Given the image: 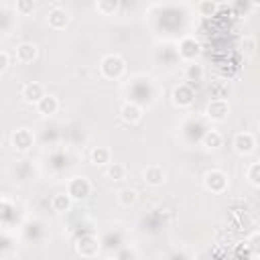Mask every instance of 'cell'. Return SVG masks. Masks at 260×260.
<instances>
[{"label": "cell", "instance_id": "6da1fadb", "mask_svg": "<svg viewBox=\"0 0 260 260\" xmlns=\"http://www.w3.org/2000/svg\"><path fill=\"white\" fill-rule=\"evenodd\" d=\"M126 71V61L118 53H108L100 61V75L104 79H120Z\"/></svg>", "mask_w": 260, "mask_h": 260}, {"label": "cell", "instance_id": "7a4b0ae2", "mask_svg": "<svg viewBox=\"0 0 260 260\" xmlns=\"http://www.w3.org/2000/svg\"><path fill=\"white\" fill-rule=\"evenodd\" d=\"M228 183L230 179L221 169H211L203 175V187L213 195H221L228 189Z\"/></svg>", "mask_w": 260, "mask_h": 260}, {"label": "cell", "instance_id": "3957f363", "mask_svg": "<svg viewBox=\"0 0 260 260\" xmlns=\"http://www.w3.org/2000/svg\"><path fill=\"white\" fill-rule=\"evenodd\" d=\"M67 193L73 201H83L91 195V183L87 177H71L67 181Z\"/></svg>", "mask_w": 260, "mask_h": 260}, {"label": "cell", "instance_id": "277c9868", "mask_svg": "<svg viewBox=\"0 0 260 260\" xmlns=\"http://www.w3.org/2000/svg\"><path fill=\"white\" fill-rule=\"evenodd\" d=\"M10 144L16 152H28L35 146V134L30 128H16L10 134Z\"/></svg>", "mask_w": 260, "mask_h": 260}, {"label": "cell", "instance_id": "5b68a950", "mask_svg": "<svg viewBox=\"0 0 260 260\" xmlns=\"http://www.w3.org/2000/svg\"><path fill=\"white\" fill-rule=\"evenodd\" d=\"M230 116V104L223 98H215L205 106V118L211 122H223Z\"/></svg>", "mask_w": 260, "mask_h": 260}, {"label": "cell", "instance_id": "8992f818", "mask_svg": "<svg viewBox=\"0 0 260 260\" xmlns=\"http://www.w3.org/2000/svg\"><path fill=\"white\" fill-rule=\"evenodd\" d=\"M100 252V244H98V238L93 234H83L77 238L75 242V254L81 256V258H93L98 256Z\"/></svg>", "mask_w": 260, "mask_h": 260}, {"label": "cell", "instance_id": "52a82bcc", "mask_svg": "<svg viewBox=\"0 0 260 260\" xmlns=\"http://www.w3.org/2000/svg\"><path fill=\"white\" fill-rule=\"evenodd\" d=\"M171 98H173V104H175L179 110H185V108H191V106H193V102H195V91H193V87H191L189 83H179V85L173 89Z\"/></svg>", "mask_w": 260, "mask_h": 260}, {"label": "cell", "instance_id": "ba28073f", "mask_svg": "<svg viewBox=\"0 0 260 260\" xmlns=\"http://www.w3.org/2000/svg\"><path fill=\"white\" fill-rule=\"evenodd\" d=\"M177 51H179V57H181L183 61L191 63V61H195V59L201 55V43H199L195 37H185V39H181Z\"/></svg>", "mask_w": 260, "mask_h": 260}, {"label": "cell", "instance_id": "9c48e42d", "mask_svg": "<svg viewBox=\"0 0 260 260\" xmlns=\"http://www.w3.org/2000/svg\"><path fill=\"white\" fill-rule=\"evenodd\" d=\"M232 144H234V150L238 154L248 156V154H252L256 150V136L252 132H238L234 136V142Z\"/></svg>", "mask_w": 260, "mask_h": 260}, {"label": "cell", "instance_id": "30bf717a", "mask_svg": "<svg viewBox=\"0 0 260 260\" xmlns=\"http://www.w3.org/2000/svg\"><path fill=\"white\" fill-rule=\"evenodd\" d=\"M45 93H47V91H45V85H43L41 81H28V83H24L22 89H20V98H22L26 104H32V106H37Z\"/></svg>", "mask_w": 260, "mask_h": 260}, {"label": "cell", "instance_id": "8fae6325", "mask_svg": "<svg viewBox=\"0 0 260 260\" xmlns=\"http://www.w3.org/2000/svg\"><path fill=\"white\" fill-rule=\"evenodd\" d=\"M142 181L148 187H160L167 181V171L160 165H148L144 169V173H142Z\"/></svg>", "mask_w": 260, "mask_h": 260}, {"label": "cell", "instance_id": "7c38bea8", "mask_svg": "<svg viewBox=\"0 0 260 260\" xmlns=\"http://www.w3.org/2000/svg\"><path fill=\"white\" fill-rule=\"evenodd\" d=\"M69 12L61 6H55L47 12V24L53 28V30H63L67 24H69Z\"/></svg>", "mask_w": 260, "mask_h": 260}, {"label": "cell", "instance_id": "4fadbf2b", "mask_svg": "<svg viewBox=\"0 0 260 260\" xmlns=\"http://www.w3.org/2000/svg\"><path fill=\"white\" fill-rule=\"evenodd\" d=\"M142 116H144L142 108H140L138 104H134V102H126V104H122V108H120V120H122L124 124L134 126V124H138V122L142 120Z\"/></svg>", "mask_w": 260, "mask_h": 260}, {"label": "cell", "instance_id": "5bb4252c", "mask_svg": "<svg viewBox=\"0 0 260 260\" xmlns=\"http://www.w3.org/2000/svg\"><path fill=\"white\" fill-rule=\"evenodd\" d=\"M39 57V47L35 43H20L16 47V61L18 63H32Z\"/></svg>", "mask_w": 260, "mask_h": 260}, {"label": "cell", "instance_id": "9a60e30c", "mask_svg": "<svg viewBox=\"0 0 260 260\" xmlns=\"http://www.w3.org/2000/svg\"><path fill=\"white\" fill-rule=\"evenodd\" d=\"M35 108H37V112H39L41 116H53V114L59 112V100H57V95L45 93V95L41 98V102H39Z\"/></svg>", "mask_w": 260, "mask_h": 260}, {"label": "cell", "instance_id": "2e32d148", "mask_svg": "<svg viewBox=\"0 0 260 260\" xmlns=\"http://www.w3.org/2000/svg\"><path fill=\"white\" fill-rule=\"evenodd\" d=\"M89 160L95 167H108L112 162V150L108 146H93L89 152Z\"/></svg>", "mask_w": 260, "mask_h": 260}, {"label": "cell", "instance_id": "e0dca14e", "mask_svg": "<svg viewBox=\"0 0 260 260\" xmlns=\"http://www.w3.org/2000/svg\"><path fill=\"white\" fill-rule=\"evenodd\" d=\"M203 77H205L203 65H199V63H195V61L187 63V67H185V79H187L189 83H201Z\"/></svg>", "mask_w": 260, "mask_h": 260}, {"label": "cell", "instance_id": "ac0fdd59", "mask_svg": "<svg viewBox=\"0 0 260 260\" xmlns=\"http://www.w3.org/2000/svg\"><path fill=\"white\" fill-rule=\"evenodd\" d=\"M71 203H73V199H71V195L65 191V193H57V195H53V199H51V207H53V211H57V213H65V211H69L71 209Z\"/></svg>", "mask_w": 260, "mask_h": 260}, {"label": "cell", "instance_id": "d6986e66", "mask_svg": "<svg viewBox=\"0 0 260 260\" xmlns=\"http://www.w3.org/2000/svg\"><path fill=\"white\" fill-rule=\"evenodd\" d=\"M201 144L207 148V150H217L221 144H223V136L219 130H207L201 138Z\"/></svg>", "mask_w": 260, "mask_h": 260}, {"label": "cell", "instance_id": "ffe728a7", "mask_svg": "<svg viewBox=\"0 0 260 260\" xmlns=\"http://www.w3.org/2000/svg\"><path fill=\"white\" fill-rule=\"evenodd\" d=\"M116 199H118V203H120L122 207H130V205H134V203L138 201V191L132 189V187H122V189L118 191Z\"/></svg>", "mask_w": 260, "mask_h": 260}, {"label": "cell", "instance_id": "44dd1931", "mask_svg": "<svg viewBox=\"0 0 260 260\" xmlns=\"http://www.w3.org/2000/svg\"><path fill=\"white\" fill-rule=\"evenodd\" d=\"M106 177H108L110 181L118 183V181H122V179L126 177V167H124L122 162H110V165L106 167Z\"/></svg>", "mask_w": 260, "mask_h": 260}, {"label": "cell", "instance_id": "7402d4cb", "mask_svg": "<svg viewBox=\"0 0 260 260\" xmlns=\"http://www.w3.org/2000/svg\"><path fill=\"white\" fill-rule=\"evenodd\" d=\"M118 6H120V0H98L95 10L102 16H112V14L118 12Z\"/></svg>", "mask_w": 260, "mask_h": 260}, {"label": "cell", "instance_id": "603a6c76", "mask_svg": "<svg viewBox=\"0 0 260 260\" xmlns=\"http://www.w3.org/2000/svg\"><path fill=\"white\" fill-rule=\"evenodd\" d=\"M197 12L203 18H211L217 14V0H201L197 4Z\"/></svg>", "mask_w": 260, "mask_h": 260}, {"label": "cell", "instance_id": "cb8c5ba5", "mask_svg": "<svg viewBox=\"0 0 260 260\" xmlns=\"http://www.w3.org/2000/svg\"><path fill=\"white\" fill-rule=\"evenodd\" d=\"M14 12L20 16H28L35 12V0H16L14 2Z\"/></svg>", "mask_w": 260, "mask_h": 260}, {"label": "cell", "instance_id": "d4e9b609", "mask_svg": "<svg viewBox=\"0 0 260 260\" xmlns=\"http://www.w3.org/2000/svg\"><path fill=\"white\" fill-rule=\"evenodd\" d=\"M246 179H248L250 185L260 187V160H258V162H252V165L248 167V171H246Z\"/></svg>", "mask_w": 260, "mask_h": 260}, {"label": "cell", "instance_id": "484cf974", "mask_svg": "<svg viewBox=\"0 0 260 260\" xmlns=\"http://www.w3.org/2000/svg\"><path fill=\"white\" fill-rule=\"evenodd\" d=\"M248 246H250V256H258L260 258V232H254L248 238Z\"/></svg>", "mask_w": 260, "mask_h": 260}, {"label": "cell", "instance_id": "4316f807", "mask_svg": "<svg viewBox=\"0 0 260 260\" xmlns=\"http://www.w3.org/2000/svg\"><path fill=\"white\" fill-rule=\"evenodd\" d=\"M254 49H256V41H254L252 37H246V39L242 41V53H244L246 57H252V55H254Z\"/></svg>", "mask_w": 260, "mask_h": 260}, {"label": "cell", "instance_id": "83f0119b", "mask_svg": "<svg viewBox=\"0 0 260 260\" xmlns=\"http://www.w3.org/2000/svg\"><path fill=\"white\" fill-rule=\"evenodd\" d=\"M10 65V55L8 51H0V71H6Z\"/></svg>", "mask_w": 260, "mask_h": 260}, {"label": "cell", "instance_id": "f1b7e54d", "mask_svg": "<svg viewBox=\"0 0 260 260\" xmlns=\"http://www.w3.org/2000/svg\"><path fill=\"white\" fill-rule=\"evenodd\" d=\"M118 258H136V252H132V250H124V252L118 254Z\"/></svg>", "mask_w": 260, "mask_h": 260}, {"label": "cell", "instance_id": "f546056e", "mask_svg": "<svg viewBox=\"0 0 260 260\" xmlns=\"http://www.w3.org/2000/svg\"><path fill=\"white\" fill-rule=\"evenodd\" d=\"M252 4H260V0H252Z\"/></svg>", "mask_w": 260, "mask_h": 260}, {"label": "cell", "instance_id": "4dcf8cb0", "mask_svg": "<svg viewBox=\"0 0 260 260\" xmlns=\"http://www.w3.org/2000/svg\"><path fill=\"white\" fill-rule=\"evenodd\" d=\"M258 134H260V120H258Z\"/></svg>", "mask_w": 260, "mask_h": 260}]
</instances>
